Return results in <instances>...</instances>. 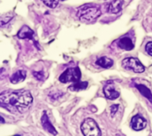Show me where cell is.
I'll use <instances>...</instances> for the list:
<instances>
[{"instance_id":"cell-20","label":"cell","mask_w":152,"mask_h":136,"mask_svg":"<svg viewBox=\"0 0 152 136\" xmlns=\"http://www.w3.org/2000/svg\"><path fill=\"white\" fill-rule=\"evenodd\" d=\"M34 76H35L37 78H38V79H42V78H43V75L41 74V72H39V73L34 72Z\"/></svg>"},{"instance_id":"cell-21","label":"cell","mask_w":152,"mask_h":136,"mask_svg":"<svg viewBox=\"0 0 152 136\" xmlns=\"http://www.w3.org/2000/svg\"><path fill=\"white\" fill-rule=\"evenodd\" d=\"M4 119L0 116V125H1V124H4Z\"/></svg>"},{"instance_id":"cell-16","label":"cell","mask_w":152,"mask_h":136,"mask_svg":"<svg viewBox=\"0 0 152 136\" xmlns=\"http://www.w3.org/2000/svg\"><path fill=\"white\" fill-rule=\"evenodd\" d=\"M12 18V13H7V14L0 15V26H4Z\"/></svg>"},{"instance_id":"cell-7","label":"cell","mask_w":152,"mask_h":136,"mask_svg":"<svg viewBox=\"0 0 152 136\" xmlns=\"http://www.w3.org/2000/svg\"><path fill=\"white\" fill-rule=\"evenodd\" d=\"M103 93L104 95L106 96V98L110 99V100H115L117 98L119 97V92L116 90L115 86H113V84H108L104 89H103Z\"/></svg>"},{"instance_id":"cell-2","label":"cell","mask_w":152,"mask_h":136,"mask_svg":"<svg viewBox=\"0 0 152 136\" xmlns=\"http://www.w3.org/2000/svg\"><path fill=\"white\" fill-rule=\"evenodd\" d=\"M101 13L102 12L98 7L93 6L91 4L83 5L80 8H78V11H77V16L79 20L84 22L93 21L94 20L98 18L101 15Z\"/></svg>"},{"instance_id":"cell-1","label":"cell","mask_w":152,"mask_h":136,"mask_svg":"<svg viewBox=\"0 0 152 136\" xmlns=\"http://www.w3.org/2000/svg\"><path fill=\"white\" fill-rule=\"evenodd\" d=\"M32 102V95L27 90L5 91L0 94V106L10 110H16L23 112L29 108Z\"/></svg>"},{"instance_id":"cell-22","label":"cell","mask_w":152,"mask_h":136,"mask_svg":"<svg viewBox=\"0 0 152 136\" xmlns=\"http://www.w3.org/2000/svg\"><path fill=\"white\" fill-rule=\"evenodd\" d=\"M13 136H20V135H13Z\"/></svg>"},{"instance_id":"cell-5","label":"cell","mask_w":152,"mask_h":136,"mask_svg":"<svg viewBox=\"0 0 152 136\" xmlns=\"http://www.w3.org/2000/svg\"><path fill=\"white\" fill-rule=\"evenodd\" d=\"M122 66L123 68L126 69H132L136 73H142L145 70L144 66L141 63V61L136 59V58H126L123 61H122Z\"/></svg>"},{"instance_id":"cell-4","label":"cell","mask_w":152,"mask_h":136,"mask_svg":"<svg viewBox=\"0 0 152 136\" xmlns=\"http://www.w3.org/2000/svg\"><path fill=\"white\" fill-rule=\"evenodd\" d=\"M81 78V72L78 68H69L66 69L59 78V80L61 83L68 82H77Z\"/></svg>"},{"instance_id":"cell-17","label":"cell","mask_w":152,"mask_h":136,"mask_svg":"<svg viewBox=\"0 0 152 136\" xmlns=\"http://www.w3.org/2000/svg\"><path fill=\"white\" fill-rule=\"evenodd\" d=\"M60 0H42V2L50 8H54L58 5Z\"/></svg>"},{"instance_id":"cell-15","label":"cell","mask_w":152,"mask_h":136,"mask_svg":"<svg viewBox=\"0 0 152 136\" xmlns=\"http://www.w3.org/2000/svg\"><path fill=\"white\" fill-rule=\"evenodd\" d=\"M88 83L87 82H80L77 81L75 84H73L72 86H69V90L71 91H79V90H84L87 87Z\"/></svg>"},{"instance_id":"cell-12","label":"cell","mask_w":152,"mask_h":136,"mask_svg":"<svg viewBox=\"0 0 152 136\" xmlns=\"http://www.w3.org/2000/svg\"><path fill=\"white\" fill-rule=\"evenodd\" d=\"M96 64L99 65L100 67H102V68H105V69H108V68H110L112 65H113V61L108 57H102L100 59H98L96 61Z\"/></svg>"},{"instance_id":"cell-19","label":"cell","mask_w":152,"mask_h":136,"mask_svg":"<svg viewBox=\"0 0 152 136\" xmlns=\"http://www.w3.org/2000/svg\"><path fill=\"white\" fill-rule=\"evenodd\" d=\"M118 105H116V104H114L110 107V111H111L112 116H114V114L118 111Z\"/></svg>"},{"instance_id":"cell-8","label":"cell","mask_w":152,"mask_h":136,"mask_svg":"<svg viewBox=\"0 0 152 136\" xmlns=\"http://www.w3.org/2000/svg\"><path fill=\"white\" fill-rule=\"evenodd\" d=\"M41 122H42V126L44 127V129L47 132H49L50 134L53 135H57V131L55 130V128L53 126V125L51 124L47 115L45 113H44L43 117H42V119H41Z\"/></svg>"},{"instance_id":"cell-6","label":"cell","mask_w":152,"mask_h":136,"mask_svg":"<svg viewBox=\"0 0 152 136\" xmlns=\"http://www.w3.org/2000/svg\"><path fill=\"white\" fill-rule=\"evenodd\" d=\"M131 126L134 130L140 131L146 127L147 122L142 117H141L140 115H136V116L133 117V118L131 120Z\"/></svg>"},{"instance_id":"cell-11","label":"cell","mask_w":152,"mask_h":136,"mask_svg":"<svg viewBox=\"0 0 152 136\" xmlns=\"http://www.w3.org/2000/svg\"><path fill=\"white\" fill-rule=\"evenodd\" d=\"M135 87L140 91L142 95H143L151 102H152V94L151 92V90L148 87H146L144 85H135Z\"/></svg>"},{"instance_id":"cell-9","label":"cell","mask_w":152,"mask_h":136,"mask_svg":"<svg viewBox=\"0 0 152 136\" xmlns=\"http://www.w3.org/2000/svg\"><path fill=\"white\" fill-rule=\"evenodd\" d=\"M118 45L121 49H124V50H126V51H130V50L134 49V43L132 42L131 38H129V37H122V38H120Z\"/></svg>"},{"instance_id":"cell-13","label":"cell","mask_w":152,"mask_h":136,"mask_svg":"<svg viewBox=\"0 0 152 136\" xmlns=\"http://www.w3.org/2000/svg\"><path fill=\"white\" fill-rule=\"evenodd\" d=\"M20 38H31L33 37V31L27 26H23L18 33Z\"/></svg>"},{"instance_id":"cell-14","label":"cell","mask_w":152,"mask_h":136,"mask_svg":"<svg viewBox=\"0 0 152 136\" xmlns=\"http://www.w3.org/2000/svg\"><path fill=\"white\" fill-rule=\"evenodd\" d=\"M121 0H113L110 6H109V11L113 13H118L121 10Z\"/></svg>"},{"instance_id":"cell-10","label":"cell","mask_w":152,"mask_h":136,"mask_svg":"<svg viewBox=\"0 0 152 136\" xmlns=\"http://www.w3.org/2000/svg\"><path fill=\"white\" fill-rule=\"evenodd\" d=\"M26 78V71L25 70H18L17 72H15L10 78V81L11 83L12 84H17V83H20V82H22Z\"/></svg>"},{"instance_id":"cell-3","label":"cell","mask_w":152,"mask_h":136,"mask_svg":"<svg viewBox=\"0 0 152 136\" xmlns=\"http://www.w3.org/2000/svg\"><path fill=\"white\" fill-rule=\"evenodd\" d=\"M81 131L85 136H102L98 125L92 118H86L83 122L81 125Z\"/></svg>"},{"instance_id":"cell-18","label":"cell","mask_w":152,"mask_h":136,"mask_svg":"<svg viewBox=\"0 0 152 136\" xmlns=\"http://www.w3.org/2000/svg\"><path fill=\"white\" fill-rule=\"evenodd\" d=\"M146 52L152 56V42H150L146 45Z\"/></svg>"}]
</instances>
